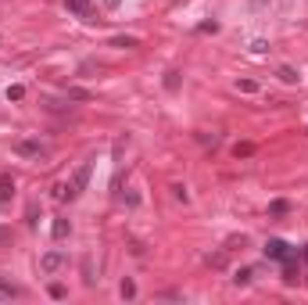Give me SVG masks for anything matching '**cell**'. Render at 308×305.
Here are the masks:
<instances>
[{
	"instance_id": "1",
	"label": "cell",
	"mask_w": 308,
	"mask_h": 305,
	"mask_svg": "<svg viewBox=\"0 0 308 305\" xmlns=\"http://www.w3.org/2000/svg\"><path fill=\"white\" fill-rule=\"evenodd\" d=\"M90 173H94V158H86V162L79 165V169H75V173L68 176L65 187H57V190H54V197H57V201H75V197H79V194L86 190Z\"/></svg>"
},
{
	"instance_id": "25",
	"label": "cell",
	"mask_w": 308,
	"mask_h": 305,
	"mask_svg": "<svg viewBox=\"0 0 308 305\" xmlns=\"http://www.w3.org/2000/svg\"><path fill=\"white\" fill-rule=\"evenodd\" d=\"M197 33H219V22H205L201 29H197Z\"/></svg>"
},
{
	"instance_id": "7",
	"label": "cell",
	"mask_w": 308,
	"mask_h": 305,
	"mask_svg": "<svg viewBox=\"0 0 308 305\" xmlns=\"http://www.w3.org/2000/svg\"><path fill=\"white\" fill-rule=\"evenodd\" d=\"M111 47H118V51H136V47H140V40H136V36H111Z\"/></svg>"
},
{
	"instance_id": "29",
	"label": "cell",
	"mask_w": 308,
	"mask_h": 305,
	"mask_svg": "<svg viewBox=\"0 0 308 305\" xmlns=\"http://www.w3.org/2000/svg\"><path fill=\"white\" fill-rule=\"evenodd\" d=\"M305 258H308V244H305Z\"/></svg>"
},
{
	"instance_id": "9",
	"label": "cell",
	"mask_w": 308,
	"mask_h": 305,
	"mask_svg": "<svg viewBox=\"0 0 308 305\" xmlns=\"http://www.w3.org/2000/svg\"><path fill=\"white\" fill-rule=\"evenodd\" d=\"M205 262H208L211 269H226V266H229V255H226V248H222V251H215V255H208Z\"/></svg>"
},
{
	"instance_id": "2",
	"label": "cell",
	"mask_w": 308,
	"mask_h": 305,
	"mask_svg": "<svg viewBox=\"0 0 308 305\" xmlns=\"http://www.w3.org/2000/svg\"><path fill=\"white\" fill-rule=\"evenodd\" d=\"M265 255H269V258H276V262H287V258H298L294 251H290V244H287V241H269V244H265Z\"/></svg>"
},
{
	"instance_id": "27",
	"label": "cell",
	"mask_w": 308,
	"mask_h": 305,
	"mask_svg": "<svg viewBox=\"0 0 308 305\" xmlns=\"http://www.w3.org/2000/svg\"><path fill=\"white\" fill-rule=\"evenodd\" d=\"M51 298H65V287H61V284H51Z\"/></svg>"
},
{
	"instance_id": "10",
	"label": "cell",
	"mask_w": 308,
	"mask_h": 305,
	"mask_svg": "<svg viewBox=\"0 0 308 305\" xmlns=\"http://www.w3.org/2000/svg\"><path fill=\"white\" fill-rule=\"evenodd\" d=\"M0 295H4V298H18V295H22V287H18V284H11L7 277H0Z\"/></svg>"
},
{
	"instance_id": "19",
	"label": "cell",
	"mask_w": 308,
	"mask_h": 305,
	"mask_svg": "<svg viewBox=\"0 0 308 305\" xmlns=\"http://www.w3.org/2000/svg\"><path fill=\"white\" fill-rule=\"evenodd\" d=\"M68 101H90V90H79V86H72V90H68Z\"/></svg>"
},
{
	"instance_id": "21",
	"label": "cell",
	"mask_w": 308,
	"mask_h": 305,
	"mask_svg": "<svg viewBox=\"0 0 308 305\" xmlns=\"http://www.w3.org/2000/svg\"><path fill=\"white\" fill-rule=\"evenodd\" d=\"M25 97V86H7V101H22Z\"/></svg>"
},
{
	"instance_id": "28",
	"label": "cell",
	"mask_w": 308,
	"mask_h": 305,
	"mask_svg": "<svg viewBox=\"0 0 308 305\" xmlns=\"http://www.w3.org/2000/svg\"><path fill=\"white\" fill-rule=\"evenodd\" d=\"M104 4H107V7H118V4H122V0H104Z\"/></svg>"
},
{
	"instance_id": "18",
	"label": "cell",
	"mask_w": 308,
	"mask_h": 305,
	"mask_svg": "<svg viewBox=\"0 0 308 305\" xmlns=\"http://www.w3.org/2000/svg\"><path fill=\"white\" fill-rule=\"evenodd\" d=\"M83 280H86V284L97 280V277H94V262H90V258H83Z\"/></svg>"
},
{
	"instance_id": "24",
	"label": "cell",
	"mask_w": 308,
	"mask_h": 305,
	"mask_svg": "<svg viewBox=\"0 0 308 305\" xmlns=\"http://www.w3.org/2000/svg\"><path fill=\"white\" fill-rule=\"evenodd\" d=\"M126 205H129V208H136V205H140V194L129 190V194H126Z\"/></svg>"
},
{
	"instance_id": "17",
	"label": "cell",
	"mask_w": 308,
	"mask_h": 305,
	"mask_svg": "<svg viewBox=\"0 0 308 305\" xmlns=\"http://www.w3.org/2000/svg\"><path fill=\"white\" fill-rule=\"evenodd\" d=\"M237 90H240V94H255L258 83H255V79H237Z\"/></svg>"
},
{
	"instance_id": "3",
	"label": "cell",
	"mask_w": 308,
	"mask_h": 305,
	"mask_svg": "<svg viewBox=\"0 0 308 305\" xmlns=\"http://www.w3.org/2000/svg\"><path fill=\"white\" fill-rule=\"evenodd\" d=\"M61 266H65V251H47V255L40 258V269L47 273V277H54Z\"/></svg>"
},
{
	"instance_id": "13",
	"label": "cell",
	"mask_w": 308,
	"mask_h": 305,
	"mask_svg": "<svg viewBox=\"0 0 308 305\" xmlns=\"http://www.w3.org/2000/svg\"><path fill=\"white\" fill-rule=\"evenodd\" d=\"M283 280H287V284H298V280H301L298 269H294V258H287V262H283Z\"/></svg>"
},
{
	"instance_id": "15",
	"label": "cell",
	"mask_w": 308,
	"mask_h": 305,
	"mask_svg": "<svg viewBox=\"0 0 308 305\" xmlns=\"http://www.w3.org/2000/svg\"><path fill=\"white\" fill-rule=\"evenodd\" d=\"M287 212H290V201H283V197L269 205V216H287Z\"/></svg>"
},
{
	"instance_id": "14",
	"label": "cell",
	"mask_w": 308,
	"mask_h": 305,
	"mask_svg": "<svg viewBox=\"0 0 308 305\" xmlns=\"http://www.w3.org/2000/svg\"><path fill=\"white\" fill-rule=\"evenodd\" d=\"M118 295H122V298H126V302H129V298H136V284H133V280L126 277V280H122V284H118Z\"/></svg>"
},
{
	"instance_id": "12",
	"label": "cell",
	"mask_w": 308,
	"mask_h": 305,
	"mask_svg": "<svg viewBox=\"0 0 308 305\" xmlns=\"http://www.w3.org/2000/svg\"><path fill=\"white\" fill-rule=\"evenodd\" d=\"M251 277H255V269H251V266H244V269H237V273H233V284H237V287H248V284H251Z\"/></svg>"
},
{
	"instance_id": "26",
	"label": "cell",
	"mask_w": 308,
	"mask_h": 305,
	"mask_svg": "<svg viewBox=\"0 0 308 305\" xmlns=\"http://www.w3.org/2000/svg\"><path fill=\"white\" fill-rule=\"evenodd\" d=\"M25 223H29V226H36V205H29V212H25Z\"/></svg>"
},
{
	"instance_id": "23",
	"label": "cell",
	"mask_w": 308,
	"mask_h": 305,
	"mask_svg": "<svg viewBox=\"0 0 308 305\" xmlns=\"http://www.w3.org/2000/svg\"><path fill=\"white\" fill-rule=\"evenodd\" d=\"M251 51H255V54H265V51H269V43H265V40H255V43H251Z\"/></svg>"
},
{
	"instance_id": "8",
	"label": "cell",
	"mask_w": 308,
	"mask_h": 305,
	"mask_svg": "<svg viewBox=\"0 0 308 305\" xmlns=\"http://www.w3.org/2000/svg\"><path fill=\"white\" fill-rule=\"evenodd\" d=\"M276 75H280V83H287V86H294L301 75H298V68H290V65H280L276 68Z\"/></svg>"
},
{
	"instance_id": "20",
	"label": "cell",
	"mask_w": 308,
	"mask_h": 305,
	"mask_svg": "<svg viewBox=\"0 0 308 305\" xmlns=\"http://www.w3.org/2000/svg\"><path fill=\"white\" fill-rule=\"evenodd\" d=\"M233 155H237V158H248V155H255V144H237V147H233Z\"/></svg>"
},
{
	"instance_id": "22",
	"label": "cell",
	"mask_w": 308,
	"mask_h": 305,
	"mask_svg": "<svg viewBox=\"0 0 308 305\" xmlns=\"http://www.w3.org/2000/svg\"><path fill=\"white\" fill-rule=\"evenodd\" d=\"M172 194L179 197V201H190V194H187V187H183V183H172Z\"/></svg>"
},
{
	"instance_id": "16",
	"label": "cell",
	"mask_w": 308,
	"mask_h": 305,
	"mask_svg": "<svg viewBox=\"0 0 308 305\" xmlns=\"http://www.w3.org/2000/svg\"><path fill=\"white\" fill-rule=\"evenodd\" d=\"M165 90H179V72H165Z\"/></svg>"
},
{
	"instance_id": "11",
	"label": "cell",
	"mask_w": 308,
	"mask_h": 305,
	"mask_svg": "<svg viewBox=\"0 0 308 305\" xmlns=\"http://www.w3.org/2000/svg\"><path fill=\"white\" fill-rule=\"evenodd\" d=\"M65 4H68L72 14H79V18H86V14H90V0H65Z\"/></svg>"
},
{
	"instance_id": "4",
	"label": "cell",
	"mask_w": 308,
	"mask_h": 305,
	"mask_svg": "<svg viewBox=\"0 0 308 305\" xmlns=\"http://www.w3.org/2000/svg\"><path fill=\"white\" fill-rule=\"evenodd\" d=\"M14 155H22V158H40L43 147H40V140H18V144H14Z\"/></svg>"
},
{
	"instance_id": "5",
	"label": "cell",
	"mask_w": 308,
	"mask_h": 305,
	"mask_svg": "<svg viewBox=\"0 0 308 305\" xmlns=\"http://www.w3.org/2000/svg\"><path fill=\"white\" fill-rule=\"evenodd\" d=\"M11 197H14V176L0 173V205H11Z\"/></svg>"
},
{
	"instance_id": "6",
	"label": "cell",
	"mask_w": 308,
	"mask_h": 305,
	"mask_svg": "<svg viewBox=\"0 0 308 305\" xmlns=\"http://www.w3.org/2000/svg\"><path fill=\"white\" fill-rule=\"evenodd\" d=\"M51 234H54V241H65V237L72 234V223H68L65 216H57V219H54V226H51Z\"/></svg>"
}]
</instances>
